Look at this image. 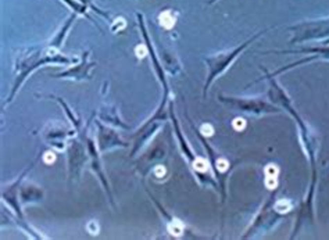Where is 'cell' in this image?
I'll return each mask as SVG.
<instances>
[{
    "instance_id": "6da1fadb",
    "label": "cell",
    "mask_w": 329,
    "mask_h": 240,
    "mask_svg": "<svg viewBox=\"0 0 329 240\" xmlns=\"http://www.w3.org/2000/svg\"><path fill=\"white\" fill-rule=\"evenodd\" d=\"M252 40L246 42L245 45H242V46L237 47V49H235V50H232V52H227V53H222V55L215 56V57L206 59L207 64H208V67H210V74H208V79H207L206 86H204V92H207L208 86L211 85V82L214 81L215 77H217V75H220V74H222L224 71L227 70L230 64H232V61L236 59L237 55H239V53H240V52H242V50H243V49H245V47L247 46V45H249Z\"/></svg>"
},
{
    "instance_id": "7a4b0ae2",
    "label": "cell",
    "mask_w": 329,
    "mask_h": 240,
    "mask_svg": "<svg viewBox=\"0 0 329 240\" xmlns=\"http://www.w3.org/2000/svg\"><path fill=\"white\" fill-rule=\"evenodd\" d=\"M222 101H228V103H233V104H236L239 106L240 109H243L247 113H257V114H260V113H272V111H278L276 109H274L272 106H269L267 103H261V101L257 100H243V99H225V100Z\"/></svg>"
},
{
    "instance_id": "3957f363",
    "label": "cell",
    "mask_w": 329,
    "mask_h": 240,
    "mask_svg": "<svg viewBox=\"0 0 329 240\" xmlns=\"http://www.w3.org/2000/svg\"><path fill=\"white\" fill-rule=\"evenodd\" d=\"M264 172H265V182H264L265 187L269 190H274L278 186V174H279L278 167L275 164H268Z\"/></svg>"
},
{
    "instance_id": "277c9868",
    "label": "cell",
    "mask_w": 329,
    "mask_h": 240,
    "mask_svg": "<svg viewBox=\"0 0 329 240\" xmlns=\"http://www.w3.org/2000/svg\"><path fill=\"white\" fill-rule=\"evenodd\" d=\"M159 21H160L161 27L163 28H165V30H171V28H174V25H175L176 18L175 16L171 13V10H165V11H163L159 17Z\"/></svg>"
},
{
    "instance_id": "5b68a950",
    "label": "cell",
    "mask_w": 329,
    "mask_h": 240,
    "mask_svg": "<svg viewBox=\"0 0 329 240\" xmlns=\"http://www.w3.org/2000/svg\"><path fill=\"white\" fill-rule=\"evenodd\" d=\"M167 229H168L169 235H172V236H182V233H184L185 231V226L184 224H182V221H179V219H176V218H174V219H171V222H168V225H167Z\"/></svg>"
},
{
    "instance_id": "8992f818",
    "label": "cell",
    "mask_w": 329,
    "mask_h": 240,
    "mask_svg": "<svg viewBox=\"0 0 329 240\" xmlns=\"http://www.w3.org/2000/svg\"><path fill=\"white\" fill-rule=\"evenodd\" d=\"M293 209V203L291 200H286V199H281L274 204V210L279 214H283V212H289L291 210Z\"/></svg>"
},
{
    "instance_id": "52a82bcc",
    "label": "cell",
    "mask_w": 329,
    "mask_h": 240,
    "mask_svg": "<svg viewBox=\"0 0 329 240\" xmlns=\"http://www.w3.org/2000/svg\"><path fill=\"white\" fill-rule=\"evenodd\" d=\"M193 170L196 172H206L208 170V161L203 157H196L193 158Z\"/></svg>"
},
{
    "instance_id": "ba28073f",
    "label": "cell",
    "mask_w": 329,
    "mask_h": 240,
    "mask_svg": "<svg viewBox=\"0 0 329 240\" xmlns=\"http://www.w3.org/2000/svg\"><path fill=\"white\" fill-rule=\"evenodd\" d=\"M228 167H230L228 160H225V158H222V157H218V158H217V161H215V170H217V174H218V172H225V171L228 170Z\"/></svg>"
},
{
    "instance_id": "9c48e42d",
    "label": "cell",
    "mask_w": 329,
    "mask_h": 240,
    "mask_svg": "<svg viewBox=\"0 0 329 240\" xmlns=\"http://www.w3.org/2000/svg\"><path fill=\"white\" fill-rule=\"evenodd\" d=\"M125 27H127V21H125V18L120 17V18H117L114 23H113V25H111V32L123 31Z\"/></svg>"
},
{
    "instance_id": "30bf717a",
    "label": "cell",
    "mask_w": 329,
    "mask_h": 240,
    "mask_svg": "<svg viewBox=\"0 0 329 240\" xmlns=\"http://www.w3.org/2000/svg\"><path fill=\"white\" fill-rule=\"evenodd\" d=\"M135 55L138 59H145L146 56H147V47L145 45H138V46L135 47Z\"/></svg>"
},
{
    "instance_id": "8fae6325",
    "label": "cell",
    "mask_w": 329,
    "mask_h": 240,
    "mask_svg": "<svg viewBox=\"0 0 329 240\" xmlns=\"http://www.w3.org/2000/svg\"><path fill=\"white\" fill-rule=\"evenodd\" d=\"M232 126H233L236 131H243L246 126V121L243 118H235L233 122H232Z\"/></svg>"
},
{
    "instance_id": "7c38bea8",
    "label": "cell",
    "mask_w": 329,
    "mask_h": 240,
    "mask_svg": "<svg viewBox=\"0 0 329 240\" xmlns=\"http://www.w3.org/2000/svg\"><path fill=\"white\" fill-rule=\"evenodd\" d=\"M200 133H203L204 136H211V135L214 133V128H213V125H210V124L201 125V128H200Z\"/></svg>"
},
{
    "instance_id": "4fadbf2b",
    "label": "cell",
    "mask_w": 329,
    "mask_h": 240,
    "mask_svg": "<svg viewBox=\"0 0 329 240\" xmlns=\"http://www.w3.org/2000/svg\"><path fill=\"white\" fill-rule=\"evenodd\" d=\"M153 174L157 177V178H164L165 177V174H167V171H165V167H163V165H157V167H154Z\"/></svg>"
},
{
    "instance_id": "5bb4252c",
    "label": "cell",
    "mask_w": 329,
    "mask_h": 240,
    "mask_svg": "<svg viewBox=\"0 0 329 240\" xmlns=\"http://www.w3.org/2000/svg\"><path fill=\"white\" fill-rule=\"evenodd\" d=\"M86 229H88V232L91 233V235H98L99 233V226H98V224L95 221H91L88 224V226H86Z\"/></svg>"
},
{
    "instance_id": "9a60e30c",
    "label": "cell",
    "mask_w": 329,
    "mask_h": 240,
    "mask_svg": "<svg viewBox=\"0 0 329 240\" xmlns=\"http://www.w3.org/2000/svg\"><path fill=\"white\" fill-rule=\"evenodd\" d=\"M43 161L46 164H52L56 161V154H54L53 151H46L45 155H43Z\"/></svg>"
}]
</instances>
